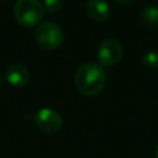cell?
Instances as JSON below:
<instances>
[{"mask_svg": "<svg viewBox=\"0 0 158 158\" xmlns=\"http://www.w3.org/2000/svg\"><path fill=\"white\" fill-rule=\"evenodd\" d=\"M122 57V46L115 38L102 41L98 48V59L100 64L106 67L115 65Z\"/></svg>", "mask_w": 158, "mask_h": 158, "instance_id": "277c9868", "label": "cell"}, {"mask_svg": "<svg viewBox=\"0 0 158 158\" xmlns=\"http://www.w3.org/2000/svg\"><path fill=\"white\" fill-rule=\"evenodd\" d=\"M77 89L86 96L99 94L105 86L106 75L101 65L95 63H85L80 65L75 72Z\"/></svg>", "mask_w": 158, "mask_h": 158, "instance_id": "6da1fadb", "label": "cell"}, {"mask_svg": "<svg viewBox=\"0 0 158 158\" xmlns=\"http://www.w3.org/2000/svg\"><path fill=\"white\" fill-rule=\"evenodd\" d=\"M36 42L44 49H56L63 42L62 30L53 22L41 23L35 32Z\"/></svg>", "mask_w": 158, "mask_h": 158, "instance_id": "3957f363", "label": "cell"}, {"mask_svg": "<svg viewBox=\"0 0 158 158\" xmlns=\"http://www.w3.org/2000/svg\"><path fill=\"white\" fill-rule=\"evenodd\" d=\"M6 80L14 86H25L30 81V72L22 64H11L6 68Z\"/></svg>", "mask_w": 158, "mask_h": 158, "instance_id": "8992f818", "label": "cell"}, {"mask_svg": "<svg viewBox=\"0 0 158 158\" xmlns=\"http://www.w3.org/2000/svg\"><path fill=\"white\" fill-rule=\"evenodd\" d=\"M86 14L94 21L102 22L106 21L110 16V7L105 0H88Z\"/></svg>", "mask_w": 158, "mask_h": 158, "instance_id": "52a82bcc", "label": "cell"}, {"mask_svg": "<svg viewBox=\"0 0 158 158\" xmlns=\"http://www.w3.org/2000/svg\"><path fill=\"white\" fill-rule=\"evenodd\" d=\"M142 63L144 67L149 69L158 68V52L157 51H148L142 56Z\"/></svg>", "mask_w": 158, "mask_h": 158, "instance_id": "9c48e42d", "label": "cell"}, {"mask_svg": "<svg viewBox=\"0 0 158 158\" xmlns=\"http://www.w3.org/2000/svg\"><path fill=\"white\" fill-rule=\"evenodd\" d=\"M154 158H158V147L156 149V153H154Z\"/></svg>", "mask_w": 158, "mask_h": 158, "instance_id": "7c38bea8", "label": "cell"}, {"mask_svg": "<svg viewBox=\"0 0 158 158\" xmlns=\"http://www.w3.org/2000/svg\"><path fill=\"white\" fill-rule=\"evenodd\" d=\"M141 21L148 27H158V7L147 6L141 11Z\"/></svg>", "mask_w": 158, "mask_h": 158, "instance_id": "ba28073f", "label": "cell"}, {"mask_svg": "<svg viewBox=\"0 0 158 158\" xmlns=\"http://www.w3.org/2000/svg\"><path fill=\"white\" fill-rule=\"evenodd\" d=\"M48 12H58L62 9V0H44V6H43Z\"/></svg>", "mask_w": 158, "mask_h": 158, "instance_id": "30bf717a", "label": "cell"}, {"mask_svg": "<svg viewBox=\"0 0 158 158\" xmlns=\"http://www.w3.org/2000/svg\"><path fill=\"white\" fill-rule=\"evenodd\" d=\"M14 14L20 25L32 27L42 20L44 7L38 0H17L14 6Z\"/></svg>", "mask_w": 158, "mask_h": 158, "instance_id": "7a4b0ae2", "label": "cell"}, {"mask_svg": "<svg viewBox=\"0 0 158 158\" xmlns=\"http://www.w3.org/2000/svg\"><path fill=\"white\" fill-rule=\"evenodd\" d=\"M117 4H120V5H128V4H131L133 0H115Z\"/></svg>", "mask_w": 158, "mask_h": 158, "instance_id": "8fae6325", "label": "cell"}, {"mask_svg": "<svg viewBox=\"0 0 158 158\" xmlns=\"http://www.w3.org/2000/svg\"><path fill=\"white\" fill-rule=\"evenodd\" d=\"M36 125L41 131L46 133H54L60 130L63 118L56 110L43 107L36 114Z\"/></svg>", "mask_w": 158, "mask_h": 158, "instance_id": "5b68a950", "label": "cell"}]
</instances>
